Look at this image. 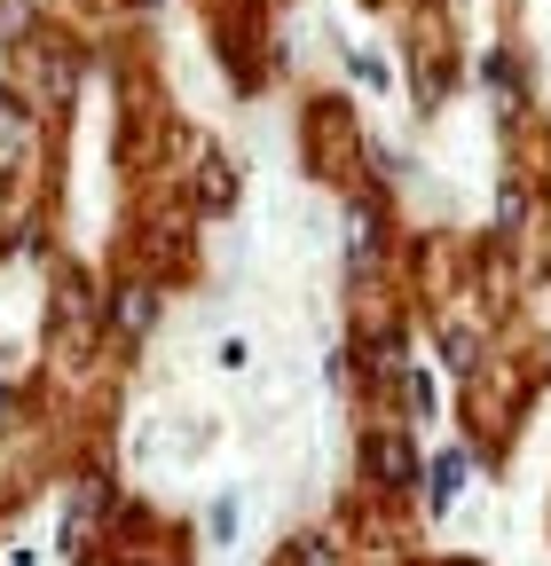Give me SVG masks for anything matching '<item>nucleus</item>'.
<instances>
[{"label": "nucleus", "mask_w": 551, "mask_h": 566, "mask_svg": "<svg viewBox=\"0 0 551 566\" xmlns=\"http://www.w3.org/2000/svg\"><path fill=\"white\" fill-rule=\"evenodd\" d=\"M150 323H158V292H150V283H126V292H118V331L143 338Z\"/></svg>", "instance_id": "2"}, {"label": "nucleus", "mask_w": 551, "mask_h": 566, "mask_svg": "<svg viewBox=\"0 0 551 566\" xmlns=\"http://www.w3.org/2000/svg\"><path fill=\"white\" fill-rule=\"evenodd\" d=\"M205 527H214V543H229V535H237V495H221V504H214V520H205Z\"/></svg>", "instance_id": "7"}, {"label": "nucleus", "mask_w": 551, "mask_h": 566, "mask_svg": "<svg viewBox=\"0 0 551 566\" xmlns=\"http://www.w3.org/2000/svg\"><path fill=\"white\" fill-rule=\"evenodd\" d=\"M24 126H32V118H24V103H9V95H0V158H9L17 142H24Z\"/></svg>", "instance_id": "6"}, {"label": "nucleus", "mask_w": 551, "mask_h": 566, "mask_svg": "<svg viewBox=\"0 0 551 566\" xmlns=\"http://www.w3.org/2000/svg\"><path fill=\"white\" fill-rule=\"evenodd\" d=\"M363 457H371V472H378V480H418V449H409L402 433H371V449H363Z\"/></svg>", "instance_id": "1"}, {"label": "nucleus", "mask_w": 551, "mask_h": 566, "mask_svg": "<svg viewBox=\"0 0 551 566\" xmlns=\"http://www.w3.org/2000/svg\"><path fill=\"white\" fill-rule=\"evenodd\" d=\"M465 472H472V457H465V449H449V457L434 464V512H449V495L465 488Z\"/></svg>", "instance_id": "4"}, {"label": "nucleus", "mask_w": 551, "mask_h": 566, "mask_svg": "<svg viewBox=\"0 0 551 566\" xmlns=\"http://www.w3.org/2000/svg\"><path fill=\"white\" fill-rule=\"evenodd\" d=\"M371 260H378V212H371V205H355V252H347V268H355V275H371Z\"/></svg>", "instance_id": "3"}, {"label": "nucleus", "mask_w": 551, "mask_h": 566, "mask_svg": "<svg viewBox=\"0 0 551 566\" xmlns=\"http://www.w3.org/2000/svg\"><path fill=\"white\" fill-rule=\"evenodd\" d=\"M300 566H331V543H300Z\"/></svg>", "instance_id": "9"}, {"label": "nucleus", "mask_w": 551, "mask_h": 566, "mask_svg": "<svg viewBox=\"0 0 551 566\" xmlns=\"http://www.w3.org/2000/svg\"><path fill=\"white\" fill-rule=\"evenodd\" d=\"M520 212H528V197L505 181V197H497V221H505V229H520Z\"/></svg>", "instance_id": "8"}, {"label": "nucleus", "mask_w": 551, "mask_h": 566, "mask_svg": "<svg viewBox=\"0 0 551 566\" xmlns=\"http://www.w3.org/2000/svg\"><path fill=\"white\" fill-rule=\"evenodd\" d=\"M197 189H205V205H229V197H237V166L214 150V158H205V174H197Z\"/></svg>", "instance_id": "5"}]
</instances>
